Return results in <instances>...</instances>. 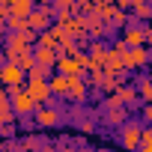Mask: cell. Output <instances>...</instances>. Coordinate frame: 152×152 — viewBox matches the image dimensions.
<instances>
[{
    "label": "cell",
    "mask_w": 152,
    "mask_h": 152,
    "mask_svg": "<svg viewBox=\"0 0 152 152\" xmlns=\"http://www.w3.org/2000/svg\"><path fill=\"white\" fill-rule=\"evenodd\" d=\"M140 116H143V122H149V119H152V107H149V104H143V110H140Z\"/></svg>",
    "instance_id": "cell-19"
},
{
    "label": "cell",
    "mask_w": 152,
    "mask_h": 152,
    "mask_svg": "<svg viewBox=\"0 0 152 152\" xmlns=\"http://www.w3.org/2000/svg\"><path fill=\"white\" fill-rule=\"evenodd\" d=\"M15 122V113H12V107H9V99H6V93L0 96V125H12Z\"/></svg>",
    "instance_id": "cell-15"
},
{
    "label": "cell",
    "mask_w": 152,
    "mask_h": 152,
    "mask_svg": "<svg viewBox=\"0 0 152 152\" xmlns=\"http://www.w3.org/2000/svg\"><path fill=\"white\" fill-rule=\"evenodd\" d=\"M140 122H125L122 125V131H119V143L128 149V152H137V146H140Z\"/></svg>",
    "instance_id": "cell-4"
},
{
    "label": "cell",
    "mask_w": 152,
    "mask_h": 152,
    "mask_svg": "<svg viewBox=\"0 0 152 152\" xmlns=\"http://www.w3.org/2000/svg\"><path fill=\"white\" fill-rule=\"evenodd\" d=\"M128 9H134L137 18H149V15H152V6L143 3V0H131V6H128ZM137 18H134V21H137Z\"/></svg>",
    "instance_id": "cell-17"
},
{
    "label": "cell",
    "mask_w": 152,
    "mask_h": 152,
    "mask_svg": "<svg viewBox=\"0 0 152 152\" xmlns=\"http://www.w3.org/2000/svg\"><path fill=\"white\" fill-rule=\"evenodd\" d=\"M42 152H54V146H45V149H42Z\"/></svg>",
    "instance_id": "cell-22"
},
{
    "label": "cell",
    "mask_w": 152,
    "mask_h": 152,
    "mask_svg": "<svg viewBox=\"0 0 152 152\" xmlns=\"http://www.w3.org/2000/svg\"><path fill=\"white\" fill-rule=\"evenodd\" d=\"M60 152H75V149H60Z\"/></svg>",
    "instance_id": "cell-24"
},
{
    "label": "cell",
    "mask_w": 152,
    "mask_h": 152,
    "mask_svg": "<svg viewBox=\"0 0 152 152\" xmlns=\"http://www.w3.org/2000/svg\"><path fill=\"white\" fill-rule=\"evenodd\" d=\"M51 6H33V12L27 15V27H30V33H45V30H51Z\"/></svg>",
    "instance_id": "cell-2"
},
{
    "label": "cell",
    "mask_w": 152,
    "mask_h": 152,
    "mask_svg": "<svg viewBox=\"0 0 152 152\" xmlns=\"http://www.w3.org/2000/svg\"><path fill=\"white\" fill-rule=\"evenodd\" d=\"M54 69H57V75H63V78H81V66L75 63V57H57V63H54Z\"/></svg>",
    "instance_id": "cell-8"
},
{
    "label": "cell",
    "mask_w": 152,
    "mask_h": 152,
    "mask_svg": "<svg viewBox=\"0 0 152 152\" xmlns=\"http://www.w3.org/2000/svg\"><path fill=\"white\" fill-rule=\"evenodd\" d=\"M87 93H90V87L84 84V78H69L66 102H87Z\"/></svg>",
    "instance_id": "cell-9"
},
{
    "label": "cell",
    "mask_w": 152,
    "mask_h": 152,
    "mask_svg": "<svg viewBox=\"0 0 152 152\" xmlns=\"http://www.w3.org/2000/svg\"><path fill=\"white\" fill-rule=\"evenodd\" d=\"M6 63V54H3V48H0V66H3Z\"/></svg>",
    "instance_id": "cell-21"
},
{
    "label": "cell",
    "mask_w": 152,
    "mask_h": 152,
    "mask_svg": "<svg viewBox=\"0 0 152 152\" xmlns=\"http://www.w3.org/2000/svg\"><path fill=\"white\" fill-rule=\"evenodd\" d=\"M30 12H33V3H30V0H12V3H6V15L27 18Z\"/></svg>",
    "instance_id": "cell-13"
},
{
    "label": "cell",
    "mask_w": 152,
    "mask_h": 152,
    "mask_svg": "<svg viewBox=\"0 0 152 152\" xmlns=\"http://www.w3.org/2000/svg\"><path fill=\"white\" fill-rule=\"evenodd\" d=\"M18 143V152H42L45 146H48V140L42 137V134H27V137H21V140H15Z\"/></svg>",
    "instance_id": "cell-11"
},
{
    "label": "cell",
    "mask_w": 152,
    "mask_h": 152,
    "mask_svg": "<svg viewBox=\"0 0 152 152\" xmlns=\"http://www.w3.org/2000/svg\"><path fill=\"white\" fill-rule=\"evenodd\" d=\"M87 48H90V54H87V57H90V63L102 72V69H104V63H107V45H104V42H90Z\"/></svg>",
    "instance_id": "cell-10"
},
{
    "label": "cell",
    "mask_w": 152,
    "mask_h": 152,
    "mask_svg": "<svg viewBox=\"0 0 152 152\" xmlns=\"http://www.w3.org/2000/svg\"><path fill=\"white\" fill-rule=\"evenodd\" d=\"M0 84H3V90L21 87V84H24V72H21L15 63H3V66H0Z\"/></svg>",
    "instance_id": "cell-5"
},
{
    "label": "cell",
    "mask_w": 152,
    "mask_h": 152,
    "mask_svg": "<svg viewBox=\"0 0 152 152\" xmlns=\"http://www.w3.org/2000/svg\"><path fill=\"white\" fill-rule=\"evenodd\" d=\"M96 152H110V149H104V146H102V149H96Z\"/></svg>",
    "instance_id": "cell-23"
},
{
    "label": "cell",
    "mask_w": 152,
    "mask_h": 152,
    "mask_svg": "<svg viewBox=\"0 0 152 152\" xmlns=\"http://www.w3.org/2000/svg\"><path fill=\"white\" fill-rule=\"evenodd\" d=\"M146 63H149V48L146 45L143 48H125V54H122V69L125 72H137Z\"/></svg>",
    "instance_id": "cell-3"
},
{
    "label": "cell",
    "mask_w": 152,
    "mask_h": 152,
    "mask_svg": "<svg viewBox=\"0 0 152 152\" xmlns=\"http://www.w3.org/2000/svg\"><path fill=\"white\" fill-rule=\"evenodd\" d=\"M48 90H51V99L57 96V99H66V93H69V78H63V75H51L48 78Z\"/></svg>",
    "instance_id": "cell-12"
},
{
    "label": "cell",
    "mask_w": 152,
    "mask_h": 152,
    "mask_svg": "<svg viewBox=\"0 0 152 152\" xmlns=\"http://www.w3.org/2000/svg\"><path fill=\"white\" fill-rule=\"evenodd\" d=\"M137 152H152V146H137Z\"/></svg>",
    "instance_id": "cell-20"
},
{
    "label": "cell",
    "mask_w": 152,
    "mask_h": 152,
    "mask_svg": "<svg viewBox=\"0 0 152 152\" xmlns=\"http://www.w3.org/2000/svg\"><path fill=\"white\" fill-rule=\"evenodd\" d=\"M48 75H51V69H42V66L33 63V69L24 75V81H48Z\"/></svg>",
    "instance_id": "cell-16"
},
{
    "label": "cell",
    "mask_w": 152,
    "mask_h": 152,
    "mask_svg": "<svg viewBox=\"0 0 152 152\" xmlns=\"http://www.w3.org/2000/svg\"><path fill=\"white\" fill-rule=\"evenodd\" d=\"M104 119H107V125H125L128 122V110L125 107H107Z\"/></svg>",
    "instance_id": "cell-14"
},
{
    "label": "cell",
    "mask_w": 152,
    "mask_h": 152,
    "mask_svg": "<svg viewBox=\"0 0 152 152\" xmlns=\"http://www.w3.org/2000/svg\"><path fill=\"white\" fill-rule=\"evenodd\" d=\"M81 131L84 134H93L96 131V119H81Z\"/></svg>",
    "instance_id": "cell-18"
},
{
    "label": "cell",
    "mask_w": 152,
    "mask_h": 152,
    "mask_svg": "<svg viewBox=\"0 0 152 152\" xmlns=\"http://www.w3.org/2000/svg\"><path fill=\"white\" fill-rule=\"evenodd\" d=\"M27 99L39 107V104H45V102H51V90H48V81H27Z\"/></svg>",
    "instance_id": "cell-6"
},
{
    "label": "cell",
    "mask_w": 152,
    "mask_h": 152,
    "mask_svg": "<svg viewBox=\"0 0 152 152\" xmlns=\"http://www.w3.org/2000/svg\"><path fill=\"white\" fill-rule=\"evenodd\" d=\"M6 99H9V107H12L15 119H27V116L36 113V104L27 99V93H24L21 87H9V90H6Z\"/></svg>",
    "instance_id": "cell-1"
},
{
    "label": "cell",
    "mask_w": 152,
    "mask_h": 152,
    "mask_svg": "<svg viewBox=\"0 0 152 152\" xmlns=\"http://www.w3.org/2000/svg\"><path fill=\"white\" fill-rule=\"evenodd\" d=\"M63 116H60V107H36V113H33V125H39V128H51V125H57Z\"/></svg>",
    "instance_id": "cell-7"
}]
</instances>
